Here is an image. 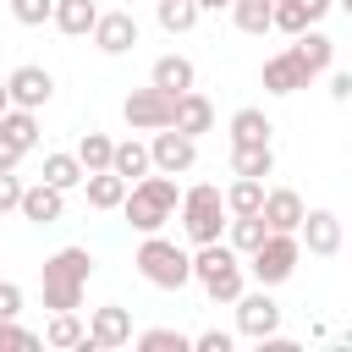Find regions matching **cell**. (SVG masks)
<instances>
[{
  "label": "cell",
  "mask_w": 352,
  "mask_h": 352,
  "mask_svg": "<svg viewBox=\"0 0 352 352\" xmlns=\"http://www.w3.org/2000/svg\"><path fill=\"white\" fill-rule=\"evenodd\" d=\"M132 264H138V275H143L148 286H160V292H182V286L192 280V253L176 248V242L160 236V231H148V236L138 242Z\"/></svg>",
  "instance_id": "obj_4"
},
{
  "label": "cell",
  "mask_w": 352,
  "mask_h": 352,
  "mask_svg": "<svg viewBox=\"0 0 352 352\" xmlns=\"http://www.w3.org/2000/svg\"><path fill=\"white\" fill-rule=\"evenodd\" d=\"M44 346H88V324L77 319V308H55V314H50Z\"/></svg>",
  "instance_id": "obj_20"
},
{
  "label": "cell",
  "mask_w": 352,
  "mask_h": 352,
  "mask_svg": "<svg viewBox=\"0 0 352 352\" xmlns=\"http://www.w3.org/2000/svg\"><path fill=\"white\" fill-rule=\"evenodd\" d=\"M148 154H154V170L182 176V170L198 165V138H187V132H176V126H160L154 143H148Z\"/></svg>",
  "instance_id": "obj_9"
},
{
  "label": "cell",
  "mask_w": 352,
  "mask_h": 352,
  "mask_svg": "<svg viewBox=\"0 0 352 352\" xmlns=\"http://www.w3.org/2000/svg\"><path fill=\"white\" fill-rule=\"evenodd\" d=\"M121 116H126V126L132 132H160V126H170L176 121V94H165V88H132L126 94V104H121Z\"/></svg>",
  "instance_id": "obj_7"
},
{
  "label": "cell",
  "mask_w": 352,
  "mask_h": 352,
  "mask_svg": "<svg viewBox=\"0 0 352 352\" xmlns=\"http://www.w3.org/2000/svg\"><path fill=\"white\" fill-rule=\"evenodd\" d=\"M231 176H275V148L270 143H242V148H231Z\"/></svg>",
  "instance_id": "obj_24"
},
{
  "label": "cell",
  "mask_w": 352,
  "mask_h": 352,
  "mask_svg": "<svg viewBox=\"0 0 352 352\" xmlns=\"http://www.w3.org/2000/svg\"><path fill=\"white\" fill-rule=\"evenodd\" d=\"M258 82H264V94H297V88H308L314 77H308V66L297 60V50H280V55L264 60Z\"/></svg>",
  "instance_id": "obj_11"
},
{
  "label": "cell",
  "mask_w": 352,
  "mask_h": 352,
  "mask_svg": "<svg viewBox=\"0 0 352 352\" xmlns=\"http://www.w3.org/2000/svg\"><path fill=\"white\" fill-rule=\"evenodd\" d=\"M330 99L336 104H352V72H330Z\"/></svg>",
  "instance_id": "obj_40"
},
{
  "label": "cell",
  "mask_w": 352,
  "mask_h": 352,
  "mask_svg": "<svg viewBox=\"0 0 352 352\" xmlns=\"http://www.w3.org/2000/svg\"><path fill=\"white\" fill-rule=\"evenodd\" d=\"M148 82L165 88V94H187V88H192V60H187V55H160L154 72H148Z\"/></svg>",
  "instance_id": "obj_22"
},
{
  "label": "cell",
  "mask_w": 352,
  "mask_h": 352,
  "mask_svg": "<svg viewBox=\"0 0 352 352\" xmlns=\"http://www.w3.org/2000/svg\"><path fill=\"white\" fill-rule=\"evenodd\" d=\"M94 44H99L104 55H126V50L138 44V16H132V11H99Z\"/></svg>",
  "instance_id": "obj_13"
},
{
  "label": "cell",
  "mask_w": 352,
  "mask_h": 352,
  "mask_svg": "<svg viewBox=\"0 0 352 352\" xmlns=\"http://www.w3.org/2000/svg\"><path fill=\"white\" fill-rule=\"evenodd\" d=\"M176 214H182V231H187V242H192V248H204V242H220V231L231 226V220H226V214H231V209H226V192H220L214 182H198V187H187Z\"/></svg>",
  "instance_id": "obj_5"
},
{
  "label": "cell",
  "mask_w": 352,
  "mask_h": 352,
  "mask_svg": "<svg viewBox=\"0 0 352 352\" xmlns=\"http://www.w3.org/2000/svg\"><path fill=\"white\" fill-rule=\"evenodd\" d=\"M22 220H33V226H55L60 214H66V192L60 187H50V182H38V187H28L22 192V209H16Z\"/></svg>",
  "instance_id": "obj_15"
},
{
  "label": "cell",
  "mask_w": 352,
  "mask_h": 352,
  "mask_svg": "<svg viewBox=\"0 0 352 352\" xmlns=\"http://www.w3.org/2000/svg\"><path fill=\"white\" fill-rule=\"evenodd\" d=\"M192 280L204 286L209 302H236L248 292V275H242V253L231 242H204L192 253Z\"/></svg>",
  "instance_id": "obj_3"
},
{
  "label": "cell",
  "mask_w": 352,
  "mask_h": 352,
  "mask_svg": "<svg viewBox=\"0 0 352 352\" xmlns=\"http://www.w3.org/2000/svg\"><path fill=\"white\" fill-rule=\"evenodd\" d=\"M192 346H198V352H231L236 336H231V330H204V336H192Z\"/></svg>",
  "instance_id": "obj_37"
},
{
  "label": "cell",
  "mask_w": 352,
  "mask_h": 352,
  "mask_svg": "<svg viewBox=\"0 0 352 352\" xmlns=\"http://www.w3.org/2000/svg\"><path fill=\"white\" fill-rule=\"evenodd\" d=\"M160 28L165 33H187V28H198V16H204V6L198 0H160Z\"/></svg>",
  "instance_id": "obj_29"
},
{
  "label": "cell",
  "mask_w": 352,
  "mask_h": 352,
  "mask_svg": "<svg viewBox=\"0 0 352 352\" xmlns=\"http://www.w3.org/2000/svg\"><path fill=\"white\" fill-rule=\"evenodd\" d=\"M22 182H16V170H0V214H11V209H22Z\"/></svg>",
  "instance_id": "obj_36"
},
{
  "label": "cell",
  "mask_w": 352,
  "mask_h": 352,
  "mask_svg": "<svg viewBox=\"0 0 352 352\" xmlns=\"http://www.w3.org/2000/svg\"><path fill=\"white\" fill-rule=\"evenodd\" d=\"M0 132H6V138H16L22 148H38V110H22V104H11V110L0 116Z\"/></svg>",
  "instance_id": "obj_30"
},
{
  "label": "cell",
  "mask_w": 352,
  "mask_h": 352,
  "mask_svg": "<svg viewBox=\"0 0 352 352\" xmlns=\"http://www.w3.org/2000/svg\"><path fill=\"white\" fill-rule=\"evenodd\" d=\"M270 116L258 110V104H242L236 116H231V148H242V143H270Z\"/></svg>",
  "instance_id": "obj_23"
},
{
  "label": "cell",
  "mask_w": 352,
  "mask_h": 352,
  "mask_svg": "<svg viewBox=\"0 0 352 352\" xmlns=\"http://www.w3.org/2000/svg\"><path fill=\"white\" fill-rule=\"evenodd\" d=\"M330 6H336V0H302V11H308V22H319V16L330 11Z\"/></svg>",
  "instance_id": "obj_41"
},
{
  "label": "cell",
  "mask_w": 352,
  "mask_h": 352,
  "mask_svg": "<svg viewBox=\"0 0 352 352\" xmlns=\"http://www.w3.org/2000/svg\"><path fill=\"white\" fill-rule=\"evenodd\" d=\"M297 258H302V236H297V231H270V236L248 253V275H253L258 286H280V280H292Z\"/></svg>",
  "instance_id": "obj_6"
},
{
  "label": "cell",
  "mask_w": 352,
  "mask_h": 352,
  "mask_svg": "<svg viewBox=\"0 0 352 352\" xmlns=\"http://www.w3.org/2000/svg\"><path fill=\"white\" fill-rule=\"evenodd\" d=\"M88 275H94V253H88V248H60V253H50V258H44V275H38L44 308H50V314H55V308H82Z\"/></svg>",
  "instance_id": "obj_2"
},
{
  "label": "cell",
  "mask_w": 352,
  "mask_h": 352,
  "mask_svg": "<svg viewBox=\"0 0 352 352\" xmlns=\"http://www.w3.org/2000/svg\"><path fill=\"white\" fill-rule=\"evenodd\" d=\"M231 308H236V330H242L248 341H264V336H275V330H280V302L270 297V286L242 292Z\"/></svg>",
  "instance_id": "obj_8"
},
{
  "label": "cell",
  "mask_w": 352,
  "mask_h": 352,
  "mask_svg": "<svg viewBox=\"0 0 352 352\" xmlns=\"http://www.w3.org/2000/svg\"><path fill=\"white\" fill-rule=\"evenodd\" d=\"M132 341V314L121 302H104L88 314V352H116Z\"/></svg>",
  "instance_id": "obj_10"
},
{
  "label": "cell",
  "mask_w": 352,
  "mask_h": 352,
  "mask_svg": "<svg viewBox=\"0 0 352 352\" xmlns=\"http://www.w3.org/2000/svg\"><path fill=\"white\" fill-rule=\"evenodd\" d=\"M16 314H22V286L0 280V319H16Z\"/></svg>",
  "instance_id": "obj_38"
},
{
  "label": "cell",
  "mask_w": 352,
  "mask_h": 352,
  "mask_svg": "<svg viewBox=\"0 0 352 352\" xmlns=\"http://www.w3.org/2000/svg\"><path fill=\"white\" fill-rule=\"evenodd\" d=\"M336 6H341V11H346V16H352V0H336Z\"/></svg>",
  "instance_id": "obj_44"
},
{
  "label": "cell",
  "mask_w": 352,
  "mask_h": 352,
  "mask_svg": "<svg viewBox=\"0 0 352 352\" xmlns=\"http://www.w3.org/2000/svg\"><path fill=\"white\" fill-rule=\"evenodd\" d=\"M297 236H302V248H308V253H319V258L341 253V220H336L330 209H308V214H302V226H297Z\"/></svg>",
  "instance_id": "obj_14"
},
{
  "label": "cell",
  "mask_w": 352,
  "mask_h": 352,
  "mask_svg": "<svg viewBox=\"0 0 352 352\" xmlns=\"http://www.w3.org/2000/svg\"><path fill=\"white\" fill-rule=\"evenodd\" d=\"M231 22L242 33H264V28H275V0H236L231 6Z\"/></svg>",
  "instance_id": "obj_31"
},
{
  "label": "cell",
  "mask_w": 352,
  "mask_h": 352,
  "mask_svg": "<svg viewBox=\"0 0 352 352\" xmlns=\"http://www.w3.org/2000/svg\"><path fill=\"white\" fill-rule=\"evenodd\" d=\"M170 126H176V132H187V138L209 132V126H214V104H209V94H198V88L176 94V121H170Z\"/></svg>",
  "instance_id": "obj_16"
},
{
  "label": "cell",
  "mask_w": 352,
  "mask_h": 352,
  "mask_svg": "<svg viewBox=\"0 0 352 352\" xmlns=\"http://www.w3.org/2000/svg\"><path fill=\"white\" fill-rule=\"evenodd\" d=\"M6 88H11V104H22V110H38V104L55 99V77L44 66H16L6 77Z\"/></svg>",
  "instance_id": "obj_12"
},
{
  "label": "cell",
  "mask_w": 352,
  "mask_h": 352,
  "mask_svg": "<svg viewBox=\"0 0 352 352\" xmlns=\"http://www.w3.org/2000/svg\"><path fill=\"white\" fill-rule=\"evenodd\" d=\"M264 236H270V220H264V209H258V214H231V226H226V242H231L242 258H248V253H253Z\"/></svg>",
  "instance_id": "obj_25"
},
{
  "label": "cell",
  "mask_w": 352,
  "mask_h": 352,
  "mask_svg": "<svg viewBox=\"0 0 352 352\" xmlns=\"http://www.w3.org/2000/svg\"><path fill=\"white\" fill-rule=\"evenodd\" d=\"M77 160H82V170H110V160H116V143H110L104 132H82V143H77Z\"/></svg>",
  "instance_id": "obj_32"
},
{
  "label": "cell",
  "mask_w": 352,
  "mask_h": 352,
  "mask_svg": "<svg viewBox=\"0 0 352 352\" xmlns=\"http://www.w3.org/2000/svg\"><path fill=\"white\" fill-rule=\"evenodd\" d=\"M264 192H270V187H264L258 176H236V182L226 187V209H231V214H258V209H264Z\"/></svg>",
  "instance_id": "obj_28"
},
{
  "label": "cell",
  "mask_w": 352,
  "mask_h": 352,
  "mask_svg": "<svg viewBox=\"0 0 352 352\" xmlns=\"http://www.w3.org/2000/svg\"><path fill=\"white\" fill-rule=\"evenodd\" d=\"M302 214H308V204H302L292 187H270V192H264V220H270V231H297Z\"/></svg>",
  "instance_id": "obj_18"
},
{
  "label": "cell",
  "mask_w": 352,
  "mask_h": 352,
  "mask_svg": "<svg viewBox=\"0 0 352 352\" xmlns=\"http://www.w3.org/2000/svg\"><path fill=\"white\" fill-rule=\"evenodd\" d=\"M292 50H297V60L308 66V77L330 72V60H336V38H330V33H319V28H302Z\"/></svg>",
  "instance_id": "obj_19"
},
{
  "label": "cell",
  "mask_w": 352,
  "mask_h": 352,
  "mask_svg": "<svg viewBox=\"0 0 352 352\" xmlns=\"http://www.w3.org/2000/svg\"><path fill=\"white\" fill-rule=\"evenodd\" d=\"M110 170H121L126 182H143V176L154 170V154H148V143H138V138L116 143V160H110Z\"/></svg>",
  "instance_id": "obj_26"
},
{
  "label": "cell",
  "mask_w": 352,
  "mask_h": 352,
  "mask_svg": "<svg viewBox=\"0 0 352 352\" xmlns=\"http://www.w3.org/2000/svg\"><path fill=\"white\" fill-rule=\"evenodd\" d=\"M44 182H50V187H60V192H72V187H82V182H88V170H82V160H77V154H44Z\"/></svg>",
  "instance_id": "obj_27"
},
{
  "label": "cell",
  "mask_w": 352,
  "mask_h": 352,
  "mask_svg": "<svg viewBox=\"0 0 352 352\" xmlns=\"http://www.w3.org/2000/svg\"><path fill=\"white\" fill-rule=\"evenodd\" d=\"M22 154H28V148H22L16 138H6V132H0V170H16V165H22Z\"/></svg>",
  "instance_id": "obj_39"
},
{
  "label": "cell",
  "mask_w": 352,
  "mask_h": 352,
  "mask_svg": "<svg viewBox=\"0 0 352 352\" xmlns=\"http://www.w3.org/2000/svg\"><path fill=\"white\" fill-rule=\"evenodd\" d=\"M275 28L297 38V33H302V28H314V22H308V11H302V0H275Z\"/></svg>",
  "instance_id": "obj_35"
},
{
  "label": "cell",
  "mask_w": 352,
  "mask_h": 352,
  "mask_svg": "<svg viewBox=\"0 0 352 352\" xmlns=\"http://www.w3.org/2000/svg\"><path fill=\"white\" fill-rule=\"evenodd\" d=\"M11 6V16L22 22V28H38V22H55V0H6Z\"/></svg>",
  "instance_id": "obj_34"
},
{
  "label": "cell",
  "mask_w": 352,
  "mask_h": 352,
  "mask_svg": "<svg viewBox=\"0 0 352 352\" xmlns=\"http://www.w3.org/2000/svg\"><path fill=\"white\" fill-rule=\"evenodd\" d=\"M82 192H88V209H121L126 192H132V182H126L121 170H88Z\"/></svg>",
  "instance_id": "obj_17"
},
{
  "label": "cell",
  "mask_w": 352,
  "mask_h": 352,
  "mask_svg": "<svg viewBox=\"0 0 352 352\" xmlns=\"http://www.w3.org/2000/svg\"><path fill=\"white\" fill-rule=\"evenodd\" d=\"M176 209H182V192H176V176H165V170H148L143 182H132V192L121 204L126 226L143 231V236L165 231V220H176Z\"/></svg>",
  "instance_id": "obj_1"
},
{
  "label": "cell",
  "mask_w": 352,
  "mask_h": 352,
  "mask_svg": "<svg viewBox=\"0 0 352 352\" xmlns=\"http://www.w3.org/2000/svg\"><path fill=\"white\" fill-rule=\"evenodd\" d=\"M138 341V352H187L192 346V336H182V330H143V336H132Z\"/></svg>",
  "instance_id": "obj_33"
},
{
  "label": "cell",
  "mask_w": 352,
  "mask_h": 352,
  "mask_svg": "<svg viewBox=\"0 0 352 352\" xmlns=\"http://www.w3.org/2000/svg\"><path fill=\"white\" fill-rule=\"evenodd\" d=\"M94 22H99V6H94V0H55V28H60L66 38L94 33Z\"/></svg>",
  "instance_id": "obj_21"
},
{
  "label": "cell",
  "mask_w": 352,
  "mask_h": 352,
  "mask_svg": "<svg viewBox=\"0 0 352 352\" xmlns=\"http://www.w3.org/2000/svg\"><path fill=\"white\" fill-rule=\"evenodd\" d=\"M6 110H11V88L0 82V116H6Z\"/></svg>",
  "instance_id": "obj_43"
},
{
  "label": "cell",
  "mask_w": 352,
  "mask_h": 352,
  "mask_svg": "<svg viewBox=\"0 0 352 352\" xmlns=\"http://www.w3.org/2000/svg\"><path fill=\"white\" fill-rule=\"evenodd\" d=\"M198 6H204V11H231L236 0H198Z\"/></svg>",
  "instance_id": "obj_42"
}]
</instances>
